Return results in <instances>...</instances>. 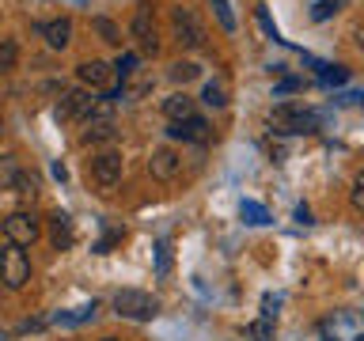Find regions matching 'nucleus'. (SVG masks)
Listing matches in <instances>:
<instances>
[{
  "label": "nucleus",
  "instance_id": "1",
  "mask_svg": "<svg viewBox=\"0 0 364 341\" xmlns=\"http://www.w3.org/2000/svg\"><path fill=\"white\" fill-rule=\"evenodd\" d=\"M318 129V114L300 107V102H281L269 110V133L296 136V133H315Z\"/></svg>",
  "mask_w": 364,
  "mask_h": 341
},
{
  "label": "nucleus",
  "instance_id": "2",
  "mask_svg": "<svg viewBox=\"0 0 364 341\" xmlns=\"http://www.w3.org/2000/svg\"><path fill=\"white\" fill-rule=\"evenodd\" d=\"M114 311L122 318H133V323H148V318L159 315V300L141 288H122V292H114Z\"/></svg>",
  "mask_w": 364,
  "mask_h": 341
},
{
  "label": "nucleus",
  "instance_id": "3",
  "mask_svg": "<svg viewBox=\"0 0 364 341\" xmlns=\"http://www.w3.org/2000/svg\"><path fill=\"white\" fill-rule=\"evenodd\" d=\"M0 281H4V288L11 292H19V288H27V281H31V258H27V250L23 247H4L0 250Z\"/></svg>",
  "mask_w": 364,
  "mask_h": 341
},
{
  "label": "nucleus",
  "instance_id": "4",
  "mask_svg": "<svg viewBox=\"0 0 364 341\" xmlns=\"http://www.w3.org/2000/svg\"><path fill=\"white\" fill-rule=\"evenodd\" d=\"M4 239L11 247H34L42 239V224H38V216L34 212H11L8 220H4Z\"/></svg>",
  "mask_w": 364,
  "mask_h": 341
},
{
  "label": "nucleus",
  "instance_id": "5",
  "mask_svg": "<svg viewBox=\"0 0 364 341\" xmlns=\"http://www.w3.org/2000/svg\"><path fill=\"white\" fill-rule=\"evenodd\" d=\"M122 170H125V159L122 152H114V148H107V152L91 156V178H95V186L102 190H114L122 182Z\"/></svg>",
  "mask_w": 364,
  "mask_h": 341
},
{
  "label": "nucleus",
  "instance_id": "6",
  "mask_svg": "<svg viewBox=\"0 0 364 341\" xmlns=\"http://www.w3.org/2000/svg\"><path fill=\"white\" fill-rule=\"evenodd\" d=\"M171 27H175V42L182 45V50H198V45L205 42V27L198 23V16H193L190 8L171 11Z\"/></svg>",
  "mask_w": 364,
  "mask_h": 341
},
{
  "label": "nucleus",
  "instance_id": "7",
  "mask_svg": "<svg viewBox=\"0 0 364 341\" xmlns=\"http://www.w3.org/2000/svg\"><path fill=\"white\" fill-rule=\"evenodd\" d=\"M129 31H133V38L136 45H141L144 53H156L159 50V38H156V23H152V4L148 0H141L133 11V23H129Z\"/></svg>",
  "mask_w": 364,
  "mask_h": 341
},
{
  "label": "nucleus",
  "instance_id": "8",
  "mask_svg": "<svg viewBox=\"0 0 364 341\" xmlns=\"http://www.w3.org/2000/svg\"><path fill=\"white\" fill-rule=\"evenodd\" d=\"M91 107H95V99L87 95V91H65L61 102H57V121H73V118H91Z\"/></svg>",
  "mask_w": 364,
  "mask_h": 341
},
{
  "label": "nucleus",
  "instance_id": "9",
  "mask_svg": "<svg viewBox=\"0 0 364 341\" xmlns=\"http://www.w3.org/2000/svg\"><path fill=\"white\" fill-rule=\"evenodd\" d=\"M167 136H171V141L205 144V141H209V121L198 118V114H193V118H186V121H171V125H167Z\"/></svg>",
  "mask_w": 364,
  "mask_h": 341
},
{
  "label": "nucleus",
  "instance_id": "10",
  "mask_svg": "<svg viewBox=\"0 0 364 341\" xmlns=\"http://www.w3.org/2000/svg\"><path fill=\"white\" fill-rule=\"evenodd\" d=\"M148 170H152V178L171 182V178H175L178 170H182V159H178L175 148H156L152 159H148Z\"/></svg>",
  "mask_w": 364,
  "mask_h": 341
},
{
  "label": "nucleus",
  "instance_id": "11",
  "mask_svg": "<svg viewBox=\"0 0 364 341\" xmlns=\"http://www.w3.org/2000/svg\"><path fill=\"white\" fill-rule=\"evenodd\" d=\"M42 38L50 50H65L68 42H73V19L61 16V19H50V23H42Z\"/></svg>",
  "mask_w": 364,
  "mask_h": 341
},
{
  "label": "nucleus",
  "instance_id": "12",
  "mask_svg": "<svg viewBox=\"0 0 364 341\" xmlns=\"http://www.w3.org/2000/svg\"><path fill=\"white\" fill-rule=\"evenodd\" d=\"M50 239H53V247H57V250H68V247L76 243L73 220H68L65 212H53V216H50Z\"/></svg>",
  "mask_w": 364,
  "mask_h": 341
},
{
  "label": "nucleus",
  "instance_id": "13",
  "mask_svg": "<svg viewBox=\"0 0 364 341\" xmlns=\"http://www.w3.org/2000/svg\"><path fill=\"white\" fill-rule=\"evenodd\" d=\"M76 76H80V84H87V87H102L110 80V65L107 61H84L76 68Z\"/></svg>",
  "mask_w": 364,
  "mask_h": 341
},
{
  "label": "nucleus",
  "instance_id": "14",
  "mask_svg": "<svg viewBox=\"0 0 364 341\" xmlns=\"http://www.w3.org/2000/svg\"><path fill=\"white\" fill-rule=\"evenodd\" d=\"M164 114L171 121H186V118H193V99L186 95V91H178V95L164 99Z\"/></svg>",
  "mask_w": 364,
  "mask_h": 341
},
{
  "label": "nucleus",
  "instance_id": "15",
  "mask_svg": "<svg viewBox=\"0 0 364 341\" xmlns=\"http://www.w3.org/2000/svg\"><path fill=\"white\" fill-rule=\"evenodd\" d=\"M114 121L110 118H99V121H87V129H84V136L80 141L84 144H107V141H114Z\"/></svg>",
  "mask_w": 364,
  "mask_h": 341
},
{
  "label": "nucleus",
  "instance_id": "16",
  "mask_svg": "<svg viewBox=\"0 0 364 341\" xmlns=\"http://www.w3.org/2000/svg\"><path fill=\"white\" fill-rule=\"evenodd\" d=\"M23 178V167L16 156H0V190H16Z\"/></svg>",
  "mask_w": 364,
  "mask_h": 341
},
{
  "label": "nucleus",
  "instance_id": "17",
  "mask_svg": "<svg viewBox=\"0 0 364 341\" xmlns=\"http://www.w3.org/2000/svg\"><path fill=\"white\" fill-rule=\"evenodd\" d=\"M201 102H205V107H213V110L228 107V91H224L220 80H209V84H205V91H201Z\"/></svg>",
  "mask_w": 364,
  "mask_h": 341
},
{
  "label": "nucleus",
  "instance_id": "18",
  "mask_svg": "<svg viewBox=\"0 0 364 341\" xmlns=\"http://www.w3.org/2000/svg\"><path fill=\"white\" fill-rule=\"evenodd\" d=\"M239 216H243L247 224H255V227H262V224H269V212L262 209L258 201H243V205H239Z\"/></svg>",
  "mask_w": 364,
  "mask_h": 341
},
{
  "label": "nucleus",
  "instance_id": "19",
  "mask_svg": "<svg viewBox=\"0 0 364 341\" xmlns=\"http://www.w3.org/2000/svg\"><path fill=\"white\" fill-rule=\"evenodd\" d=\"M16 61H19V45H16V38H0V72L16 68Z\"/></svg>",
  "mask_w": 364,
  "mask_h": 341
},
{
  "label": "nucleus",
  "instance_id": "20",
  "mask_svg": "<svg viewBox=\"0 0 364 341\" xmlns=\"http://www.w3.org/2000/svg\"><path fill=\"white\" fill-rule=\"evenodd\" d=\"M91 27H95V31L102 34V42H110V45H122V31L114 27L110 19H102V16H99V19H91Z\"/></svg>",
  "mask_w": 364,
  "mask_h": 341
},
{
  "label": "nucleus",
  "instance_id": "21",
  "mask_svg": "<svg viewBox=\"0 0 364 341\" xmlns=\"http://www.w3.org/2000/svg\"><path fill=\"white\" fill-rule=\"evenodd\" d=\"M171 76H175L178 84H190V80H198V76H201V68L193 65V61H178L175 68H171Z\"/></svg>",
  "mask_w": 364,
  "mask_h": 341
},
{
  "label": "nucleus",
  "instance_id": "22",
  "mask_svg": "<svg viewBox=\"0 0 364 341\" xmlns=\"http://www.w3.org/2000/svg\"><path fill=\"white\" fill-rule=\"evenodd\" d=\"M247 334L255 337V341H273V318H266V315H262L258 323H250V330H247Z\"/></svg>",
  "mask_w": 364,
  "mask_h": 341
},
{
  "label": "nucleus",
  "instance_id": "23",
  "mask_svg": "<svg viewBox=\"0 0 364 341\" xmlns=\"http://www.w3.org/2000/svg\"><path fill=\"white\" fill-rule=\"evenodd\" d=\"M349 197H353V209H357V212H364V170H357V175H353Z\"/></svg>",
  "mask_w": 364,
  "mask_h": 341
},
{
  "label": "nucleus",
  "instance_id": "24",
  "mask_svg": "<svg viewBox=\"0 0 364 341\" xmlns=\"http://www.w3.org/2000/svg\"><path fill=\"white\" fill-rule=\"evenodd\" d=\"M338 8H341V0H318V4H315V11H311V19H318V23H323V19H330V16H334Z\"/></svg>",
  "mask_w": 364,
  "mask_h": 341
},
{
  "label": "nucleus",
  "instance_id": "25",
  "mask_svg": "<svg viewBox=\"0 0 364 341\" xmlns=\"http://www.w3.org/2000/svg\"><path fill=\"white\" fill-rule=\"evenodd\" d=\"M133 68H136V53H122V57H118V65H114V72L125 80V76H133Z\"/></svg>",
  "mask_w": 364,
  "mask_h": 341
},
{
  "label": "nucleus",
  "instance_id": "26",
  "mask_svg": "<svg viewBox=\"0 0 364 341\" xmlns=\"http://www.w3.org/2000/svg\"><path fill=\"white\" fill-rule=\"evenodd\" d=\"M213 8H216V16H220V23H224V31H235V19H232V11H228V0H213Z\"/></svg>",
  "mask_w": 364,
  "mask_h": 341
},
{
  "label": "nucleus",
  "instance_id": "27",
  "mask_svg": "<svg viewBox=\"0 0 364 341\" xmlns=\"http://www.w3.org/2000/svg\"><path fill=\"white\" fill-rule=\"evenodd\" d=\"M349 72L346 68H323V84H346Z\"/></svg>",
  "mask_w": 364,
  "mask_h": 341
},
{
  "label": "nucleus",
  "instance_id": "28",
  "mask_svg": "<svg viewBox=\"0 0 364 341\" xmlns=\"http://www.w3.org/2000/svg\"><path fill=\"white\" fill-rule=\"evenodd\" d=\"M16 190L23 193V197H34V193H38V178H31V175H23Z\"/></svg>",
  "mask_w": 364,
  "mask_h": 341
},
{
  "label": "nucleus",
  "instance_id": "29",
  "mask_svg": "<svg viewBox=\"0 0 364 341\" xmlns=\"http://www.w3.org/2000/svg\"><path fill=\"white\" fill-rule=\"evenodd\" d=\"M300 87H304V80L289 76V80H281V84H277V95H289V91H300Z\"/></svg>",
  "mask_w": 364,
  "mask_h": 341
},
{
  "label": "nucleus",
  "instance_id": "30",
  "mask_svg": "<svg viewBox=\"0 0 364 341\" xmlns=\"http://www.w3.org/2000/svg\"><path fill=\"white\" fill-rule=\"evenodd\" d=\"M118 239H122V232H107V239H102V243H99L95 250H99V254H107V250H110L114 243H118Z\"/></svg>",
  "mask_w": 364,
  "mask_h": 341
},
{
  "label": "nucleus",
  "instance_id": "31",
  "mask_svg": "<svg viewBox=\"0 0 364 341\" xmlns=\"http://www.w3.org/2000/svg\"><path fill=\"white\" fill-rule=\"evenodd\" d=\"M171 266V254H167V243H159V273H167Z\"/></svg>",
  "mask_w": 364,
  "mask_h": 341
},
{
  "label": "nucleus",
  "instance_id": "32",
  "mask_svg": "<svg viewBox=\"0 0 364 341\" xmlns=\"http://www.w3.org/2000/svg\"><path fill=\"white\" fill-rule=\"evenodd\" d=\"M296 220H300V224H311V212H307L304 205H300V209H296Z\"/></svg>",
  "mask_w": 364,
  "mask_h": 341
},
{
  "label": "nucleus",
  "instance_id": "33",
  "mask_svg": "<svg viewBox=\"0 0 364 341\" xmlns=\"http://www.w3.org/2000/svg\"><path fill=\"white\" fill-rule=\"evenodd\" d=\"M357 42H360V50H364V31H357Z\"/></svg>",
  "mask_w": 364,
  "mask_h": 341
},
{
  "label": "nucleus",
  "instance_id": "34",
  "mask_svg": "<svg viewBox=\"0 0 364 341\" xmlns=\"http://www.w3.org/2000/svg\"><path fill=\"white\" fill-rule=\"evenodd\" d=\"M0 341H8V334H4V330H0Z\"/></svg>",
  "mask_w": 364,
  "mask_h": 341
},
{
  "label": "nucleus",
  "instance_id": "35",
  "mask_svg": "<svg viewBox=\"0 0 364 341\" xmlns=\"http://www.w3.org/2000/svg\"><path fill=\"white\" fill-rule=\"evenodd\" d=\"M353 341H364V334H357V337H353Z\"/></svg>",
  "mask_w": 364,
  "mask_h": 341
},
{
  "label": "nucleus",
  "instance_id": "36",
  "mask_svg": "<svg viewBox=\"0 0 364 341\" xmlns=\"http://www.w3.org/2000/svg\"><path fill=\"white\" fill-rule=\"evenodd\" d=\"M102 341H118V337H102Z\"/></svg>",
  "mask_w": 364,
  "mask_h": 341
},
{
  "label": "nucleus",
  "instance_id": "37",
  "mask_svg": "<svg viewBox=\"0 0 364 341\" xmlns=\"http://www.w3.org/2000/svg\"><path fill=\"white\" fill-rule=\"evenodd\" d=\"M0 133H4V121H0Z\"/></svg>",
  "mask_w": 364,
  "mask_h": 341
}]
</instances>
